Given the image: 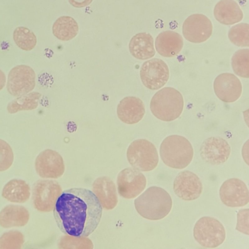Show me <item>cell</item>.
Wrapping results in <instances>:
<instances>
[{
  "instance_id": "cell-1",
  "label": "cell",
  "mask_w": 249,
  "mask_h": 249,
  "mask_svg": "<svg viewBox=\"0 0 249 249\" xmlns=\"http://www.w3.org/2000/svg\"><path fill=\"white\" fill-rule=\"evenodd\" d=\"M53 215L57 226L64 234L80 238L91 234L102 215V206L91 191L72 188L63 191L57 198Z\"/></svg>"
},
{
  "instance_id": "cell-2",
  "label": "cell",
  "mask_w": 249,
  "mask_h": 249,
  "mask_svg": "<svg viewBox=\"0 0 249 249\" xmlns=\"http://www.w3.org/2000/svg\"><path fill=\"white\" fill-rule=\"evenodd\" d=\"M135 209L144 218L157 220L163 218L170 213L172 200L169 194L163 188L151 186L134 200Z\"/></svg>"
},
{
  "instance_id": "cell-3",
  "label": "cell",
  "mask_w": 249,
  "mask_h": 249,
  "mask_svg": "<svg viewBox=\"0 0 249 249\" xmlns=\"http://www.w3.org/2000/svg\"><path fill=\"white\" fill-rule=\"evenodd\" d=\"M160 154L165 165L172 168L182 169L191 163L194 150L191 143L186 138L173 135L167 137L162 142Z\"/></svg>"
},
{
  "instance_id": "cell-4",
  "label": "cell",
  "mask_w": 249,
  "mask_h": 249,
  "mask_svg": "<svg viewBox=\"0 0 249 249\" xmlns=\"http://www.w3.org/2000/svg\"><path fill=\"white\" fill-rule=\"evenodd\" d=\"M183 107L181 94L171 87H165L158 91L150 104L152 114L158 119L166 122L177 119L181 114Z\"/></svg>"
},
{
  "instance_id": "cell-5",
  "label": "cell",
  "mask_w": 249,
  "mask_h": 249,
  "mask_svg": "<svg viewBox=\"0 0 249 249\" xmlns=\"http://www.w3.org/2000/svg\"><path fill=\"white\" fill-rule=\"evenodd\" d=\"M129 164L140 171H150L155 169L159 162L155 146L145 139H138L129 145L126 152Z\"/></svg>"
},
{
  "instance_id": "cell-6",
  "label": "cell",
  "mask_w": 249,
  "mask_h": 249,
  "mask_svg": "<svg viewBox=\"0 0 249 249\" xmlns=\"http://www.w3.org/2000/svg\"><path fill=\"white\" fill-rule=\"evenodd\" d=\"M193 235L201 246L213 248L224 241L226 231L223 225L218 220L212 217L203 216L196 223Z\"/></svg>"
},
{
  "instance_id": "cell-7",
  "label": "cell",
  "mask_w": 249,
  "mask_h": 249,
  "mask_svg": "<svg viewBox=\"0 0 249 249\" xmlns=\"http://www.w3.org/2000/svg\"><path fill=\"white\" fill-rule=\"evenodd\" d=\"M61 192L60 185L55 180H38L33 189L32 198L35 208L41 212L52 211Z\"/></svg>"
},
{
  "instance_id": "cell-8",
  "label": "cell",
  "mask_w": 249,
  "mask_h": 249,
  "mask_svg": "<svg viewBox=\"0 0 249 249\" xmlns=\"http://www.w3.org/2000/svg\"><path fill=\"white\" fill-rule=\"evenodd\" d=\"M36 86V73L29 66L19 65L13 68L7 79V89L15 97L30 92Z\"/></svg>"
},
{
  "instance_id": "cell-9",
  "label": "cell",
  "mask_w": 249,
  "mask_h": 249,
  "mask_svg": "<svg viewBox=\"0 0 249 249\" xmlns=\"http://www.w3.org/2000/svg\"><path fill=\"white\" fill-rule=\"evenodd\" d=\"M140 75L145 87L156 90L162 87L167 82L169 71L167 64L162 59L155 58L142 64Z\"/></svg>"
},
{
  "instance_id": "cell-10",
  "label": "cell",
  "mask_w": 249,
  "mask_h": 249,
  "mask_svg": "<svg viewBox=\"0 0 249 249\" xmlns=\"http://www.w3.org/2000/svg\"><path fill=\"white\" fill-rule=\"evenodd\" d=\"M213 26L211 20L201 14L189 16L183 23L182 33L188 41L200 43L205 42L211 36Z\"/></svg>"
},
{
  "instance_id": "cell-11",
  "label": "cell",
  "mask_w": 249,
  "mask_h": 249,
  "mask_svg": "<svg viewBox=\"0 0 249 249\" xmlns=\"http://www.w3.org/2000/svg\"><path fill=\"white\" fill-rule=\"evenodd\" d=\"M117 185L119 195L125 198L131 199L138 196L145 189L146 180L140 171L128 167L119 173Z\"/></svg>"
},
{
  "instance_id": "cell-12",
  "label": "cell",
  "mask_w": 249,
  "mask_h": 249,
  "mask_svg": "<svg viewBox=\"0 0 249 249\" xmlns=\"http://www.w3.org/2000/svg\"><path fill=\"white\" fill-rule=\"evenodd\" d=\"M222 202L230 207H239L247 205L249 201V192L246 184L237 178L225 181L219 189Z\"/></svg>"
},
{
  "instance_id": "cell-13",
  "label": "cell",
  "mask_w": 249,
  "mask_h": 249,
  "mask_svg": "<svg viewBox=\"0 0 249 249\" xmlns=\"http://www.w3.org/2000/svg\"><path fill=\"white\" fill-rule=\"evenodd\" d=\"M36 170L42 178H57L63 174L64 161L56 151L46 149L40 152L35 161Z\"/></svg>"
},
{
  "instance_id": "cell-14",
  "label": "cell",
  "mask_w": 249,
  "mask_h": 249,
  "mask_svg": "<svg viewBox=\"0 0 249 249\" xmlns=\"http://www.w3.org/2000/svg\"><path fill=\"white\" fill-rule=\"evenodd\" d=\"M175 194L184 200H193L199 197L202 184L198 177L192 172L184 170L176 177L173 183Z\"/></svg>"
},
{
  "instance_id": "cell-15",
  "label": "cell",
  "mask_w": 249,
  "mask_h": 249,
  "mask_svg": "<svg viewBox=\"0 0 249 249\" xmlns=\"http://www.w3.org/2000/svg\"><path fill=\"white\" fill-rule=\"evenodd\" d=\"M231 147L228 142L219 137H211L202 142L200 156L206 162L213 165L224 163L231 154Z\"/></svg>"
},
{
  "instance_id": "cell-16",
  "label": "cell",
  "mask_w": 249,
  "mask_h": 249,
  "mask_svg": "<svg viewBox=\"0 0 249 249\" xmlns=\"http://www.w3.org/2000/svg\"><path fill=\"white\" fill-rule=\"evenodd\" d=\"M213 89L217 97L226 103L236 101L240 97L242 90L240 80L230 73L218 75L214 81Z\"/></svg>"
},
{
  "instance_id": "cell-17",
  "label": "cell",
  "mask_w": 249,
  "mask_h": 249,
  "mask_svg": "<svg viewBox=\"0 0 249 249\" xmlns=\"http://www.w3.org/2000/svg\"><path fill=\"white\" fill-rule=\"evenodd\" d=\"M119 119L123 123L132 124L140 121L145 114L143 102L139 98L127 96L119 103L117 108Z\"/></svg>"
},
{
  "instance_id": "cell-18",
  "label": "cell",
  "mask_w": 249,
  "mask_h": 249,
  "mask_svg": "<svg viewBox=\"0 0 249 249\" xmlns=\"http://www.w3.org/2000/svg\"><path fill=\"white\" fill-rule=\"evenodd\" d=\"M155 48L162 56L171 57L177 55L183 46V39L178 33L167 30L160 33L155 39Z\"/></svg>"
},
{
  "instance_id": "cell-19",
  "label": "cell",
  "mask_w": 249,
  "mask_h": 249,
  "mask_svg": "<svg viewBox=\"0 0 249 249\" xmlns=\"http://www.w3.org/2000/svg\"><path fill=\"white\" fill-rule=\"evenodd\" d=\"M92 190L102 206L106 210L113 209L118 203L116 189L113 181L108 177H101L92 184Z\"/></svg>"
},
{
  "instance_id": "cell-20",
  "label": "cell",
  "mask_w": 249,
  "mask_h": 249,
  "mask_svg": "<svg viewBox=\"0 0 249 249\" xmlns=\"http://www.w3.org/2000/svg\"><path fill=\"white\" fill-rule=\"evenodd\" d=\"M213 15L217 21L226 25H233L243 18L242 10L234 0H219L214 7Z\"/></svg>"
},
{
  "instance_id": "cell-21",
  "label": "cell",
  "mask_w": 249,
  "mask_h": 249,
  "mask_svg": "<svg viewBox=\"0 0 249 249\" xmlns=\"http://www.w3.org/2000/svg\"><path fill=\"white\" fill-rule=\"evenodd\" d=\"M129 50L131 55L140 60L152 58L155 54L154 39L147 33H139L134 35L129 43Z\"/></svg>"
},
{
  "instance_id": "cell-22",
  "label": "cell",
  "mask_w": 249,
  "mask_h": 249,
  "mask_svg": "<svg viewBox=\"0 0 249 249\" xmlns=\"http://www.w3.org/2000/svg\"><path fill=\"white\" fill-rule=\"evenodd\" d=\"M29 217L28 211L23 206L9 205L0 212V226L5 228L22 227L28 223Z\"/></svg>"
},
{
  "instance_id": "cell-23",
  "label": "cell",
  "mask_w": 249,
  "mask_h": 249,
  "mask_svg": "<svg viewBox=\"0 0 249 249\" xmlns=\"http://www.w3.org/2000/svg\"><path fill=\"white\" fill-rule=\"evenodd\" d=\"M2 196L6 200L14 203H24L30 196L29 185L21 179H13L4 186Z\"/></svg>"
},
{
  "instance_id": "cell-24",
  "label": "cell",
  "mask_w": 249,
  "mask_h": 249,
  "mask_svg": "<svg viewBox=\"0 0 249 249\" xmlns=\"http://www.w3.org/2000/svg\"><path fill=\"white\" fill-rule=\"evenodd\" d=\"M79 27L75 19L69 16H62L58 18L53 25V35L58 39L68 41L77 35Z\"/></svg>"
},
{
  "instance_id": "cell-25",
  "label": "cell",
  "mask_w": 249,
  "mask_h": 249,
  "mask_svg": "<svg viewBox=\"0 0 249 249\" xmlns=\"http://www.w3.org/2000/svg\"><path fill=\"white\" fill-rule=\"evenodd\" d=\"M41 94L38 92H32L17 97L7 105V109L11 114L22 110H30L36 108Z\"/></svg>"
},
{
  "instance_id": "cell-26",
  "label": "cell",
  "mask_w": 249,
  "mask_h": 249,
  "mask_svg": "<svg viewBox=\"0 0 249 249\" xmlns=\"http://www.w3.org/2000/svg\"><path fill=\"white\" fill-rule=\"evenodd\" d=\"M231 66L234 72L240 77H249V50L240 49L231 58Z\"/></svg>"
},
{
  "instance_id": "cell-27",
  "label": "cell",
  "mask_w": 249,
  "mask_h": 249,
  "mask_svg": "<svg viewBox=\"0 0 249 249\" xmlns=\"http://www.w3.org/2000/svg\"><path fill=\"white\" fill-rule=\"evenodd\" d=\"M13 39L16 45L24 51L33 49L36 44V37L35 34L25 27H18L13 33Z\"/></svg>"
},
{
  "instance_id": "cell-28",
  "label": "cell",
  "mask_w": 249,
  "mask_h": 249,
  "mask_svg": "<svg viewBox=\"0 0 249 249\" xmlns=\"http://www.w3.org/2000/svg\"><path fill=\"white\" fill-rule=\"evenodd\" d=\"M228 37L230 41L238 47L249 46V25L240 23L232 26L229 30Z\"/></svg>"
},
{
  "instance_id": "cell-29",
  "label": "cell",
  "mask_w": 249,
  "mask_h": 249,
  "mask_svg": "<svg viewBox=\"0 0 249 249\" xmlns=\"http://www.w3.org/2000/svg\"><path fill=\"white\" fill-rule=\"evenodd\" d=\"M24 241V236L21 232L11 231L0 237V249H20Z\"/></svg>"
},
{
  "instance_id": "cell-30",
  "label": "cell",
  "mask_w": 249,
  "mask_h": 249,
  "mask_svg": "<svg viewBox=\"0 0 249 249\" xmlns=\"http://www.w3.org/2000/svg\"><path fill=\"white\" fill-rule=\"evenodd\" d=\"M13 160L14 154L11 147L6 142L0 139V172L9 168Z\"/></svg>"
},
{
  "instance_id": "cell-31",
  "label": "cell",
  "mask_w": 249,
  "mask_h": 249,
  "mask_svg": "<svg viewBox=\"0 0 249 249\" xmlns=\"http://www.w3.org/2000/svg\"><path fill=\"white\" fill-rule=\"evenodd\" d=\"M249 209L240 210L237 214V223L235 229L239 231L249 235Z\"/></svg>"
},
{
  "instance_id": "cell-32",
  "label": "cell",
  "mask_w": 249,
  "mask_h": 249,
  "mask_svg": "<svg viewBox=\"0 0 249 249\" xmlns=\"http://www.w3.org/2000/svg\"><path fill=\"white\" fill-rule=\"evenodd\" d=\"M93 0H68L69 3L76 8H82L90 4Z\"/></svg>"
},
{
  "instance_id": "cell-33",
  "label": "cell",
  "mask_w": 249,
  "mask_h": 249,
  "mask_svg": "<svg viewBox=\"0 0 249 249\" xmlns=\"http://www.w3.org/2000/svg\"><path fill=\"white\" fill-rule=\"evenodd\" d=\"M248 141H247L246 144L244 145L242 149V156L245 161L247 164H249V152H248Z\"/></svg>"
},
{
  "instance_id": "cell-34",
  "label": "cell",
  "mask_w": 249,
  "mask_h": 249,
  "mask_svg": "<svg viewBox=\"0 0 249 249\" xmlns=\"http://www.w3.org/2000/svg\"><path fill=\"white\" fill-rule=\"evenodd\" d=\"M6 83V76L4 73L0 70V90L4 87Z\"/></svg>"
}]
</instances>
